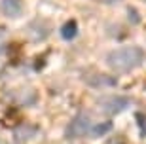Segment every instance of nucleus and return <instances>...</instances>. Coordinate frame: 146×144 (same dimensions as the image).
Returning <instances> with one entry per match:
<instances>
[{"label": "nucleus", "instance_id": "obj_1", "mask_svg": "<svg viewBox=\"0 0 146 144\" xmlns=\"http://www.w3.org/2000/svg\"><path fill=\"white\" fill-rule=\"evenodd\" d=\"M144 59H146V53L141 46L127 44V46H119V48L110 49L104 57V63L112 72L127 74V72H133L135 68H139L144 63Z\"/></svg>", "mask_w": 146, "mask_h": 144}, {"label": "nucleus", "instance_id": "obj_2", "mask_svg": "<svg viewBox=\"0 0 146 144\" xmlns=\"http://www.w3.org/2000/svg\"><path fill=\"white\" fill-rule=\"evenodd\" d=\"M93 127V119L87 112H78L74 117H72L68 125H66V139H82V137H89V131Z\"/></svg>", "mask_w": 146, "mask_h": 144}, {"label": "nucleus", "instance_id": "obj_3", "mask_svg": "<svg viewBox=\"0 0 146 144\" xmlns=\"http://www.w3.org/2000/svg\"><path fill=\"white\" fill-rule=\"evenodd\" d=\"M129 104H131V99L123 95H104V97H99L97 101L99 110L104 116H118L119 112L127 110Z\"/></svg>", "mask_w": 146, "mask_h": 144}, {"label": "nucleus", "instance_id": "obj_4", "mask_svg": "<svg viewBox=\"0 0 146 144\" xmlns=\"http://www.w3.org/2000/svg\"><path fill=\"white\" fill-rule=\"evenodd\" d=\"M25 0H0V13L6 19H21L25 15Z\"/></svg>", "mask_w": 146, "mask_h": 144}, {"label": "nucleus", "instance_id": "obj_5", "mask_svg": "<svg viewBox=\"0 0 146 144\" xmlns=\"http://www.w3.org/2000/svg\"><path fill=\"white\" fill-rule=\"evenodd\" d=\"M84 82L87 84V87H95V89H101V87H114L116 86V78L108 74H103V72H89V74H84Z\"/></svg>", "mask_w": 146, "mask_h": 144}, {"label": "nucleus", "instance_id": "obj_6", "mask_svg": "<svg viewBox=\"0 0 146 144\" xmlns=\"http://www.w3.org/2000/svg\"><path fill=\"white\" fill-rule=\"evenodd\" d=\"M33 137H36V127L31 123H23L13 131V144H27Z\"/></svg>", "mask_w": 146, "mask_h": 144}, {"label": "nucleus", "instance_id": "obj_7", "mask_svg": "<svg viewBox=\"0 0 146 144\" xmlns=\"http://www.w3.org/2000/svg\"><path fill=\"white\" fill-rule=\"evenodd\" d=\"M78 32H80L78 21H76V19H68V21L61 27V38H63L65 42H72V40L78 36Z\"/></svg>", "mask_w": 146, "mask_h": 144}, {"label": "nucleus", "instance_id": "obj_8", "mask_svg": "<svg viewBox=\"0 0 146 144\" xmlns=\"http://www.w3.org/2000/svg\"><path fill=\"white\" fill-rule=\"evenodd\" d=\"M112 129V121H101V123H93L91 131H89V137L91 139H101L106 133H110Z\"/></svg>", "mask_w": 146, "mask_h": 144}, {"label": "nucleus", "instance_id": "obj_9", "mask_svg": "<svg viewBox=\"0 0 146 144\" xmlns=\"http://www.w3.org/2000/svg\"><path fill=\"white\" fill-rule=\"evenodd\" d=\"M135 121H137V125H139V129H141L142 137H146V114H142V112L135 114Z\"/></svg>", "mask_w": 146, "mask_h": 144}, {"label": "nucleus", "instance_id": "obj_10", "mask_svg": "<svg viewBox=\"0 0 146 144\" xmlns=\"http://www.w3.org/2000/svg\"><path fill=\"white\" fill-rule=\"evenodd\" d=\"M95 2H101V4H116L119 0H95Z\"/></svg>", "mask_w": 146, "mask_h": 144}, {"label": "nucleus", "instance_id": "obj_11", "mask_svg": "<svg viewBox=\"0 0 146 144\" xmlns=\"http://www.w3.org/2000/svg\"><path fill=\"white\" fill-rule=\"evenodd\" d=\"M0 144H2V140H0Z\"/></svg>", "mask_w": 146, "mask_h": 144}, {"label": "nucleus", "instance_id": "obj_12", "mask_svg": "<svg viewBox=\"0 0 146 144\" xmlns=\"http://www.w3.org/2000/svg\"><path fill=\"white\" fill-rule=\"evenodd\" d=\"M144 2H146V0H144Z\"/></svg>", "mask_w": 146, "mask_h": 144}]
</instances>
